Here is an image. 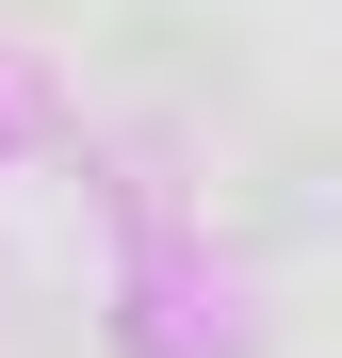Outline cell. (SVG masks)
<instances>
[{
  "instance_id": "6da1fadb",
  "label": "cell",
  "mask_w": 342,
  "mask_h": 358,
  "mask_svg": "<svg viewBox=\"0 0 342 358\" xmlns=\"http://www.w3.org/2000/svg\"><path fill=\"white\" fill-rule=\"evenodd\" d=\"M131 66H147V82H228V17L196 33L180 0H131Z\"/></svg>"
},
{
  "instance_id": "7a4b0ae2",
  "label": "cell",
  "mask_w": 342,
  "mask_h": 358,
  "mask_svg": "<svg viewBox=\"0 0 342 358\" xmlns=\"http://www.w3.org/2000/svg\"><path fill=\"white\" fill-rule=\"evenodd\" d=\"M342 212V147H277V228H326Z\"/></svg>"
}]
</instances>
